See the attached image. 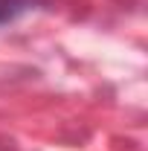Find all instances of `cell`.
<instances>
[{"label":"cell","instance_id":"6da1fadb","mask_svg":"<svg viewBox=\"0 0 148 151\" xmlns=\"http://www.w3.org/2000/svg\"><path fill=\"white\" fill-rule=\"evenodd\" d=\"M38 0H0V23H9V20H15L20 12H26V9H32Z\"/></svg>","mask_w":148,"mask_h":151}]
</instances>
